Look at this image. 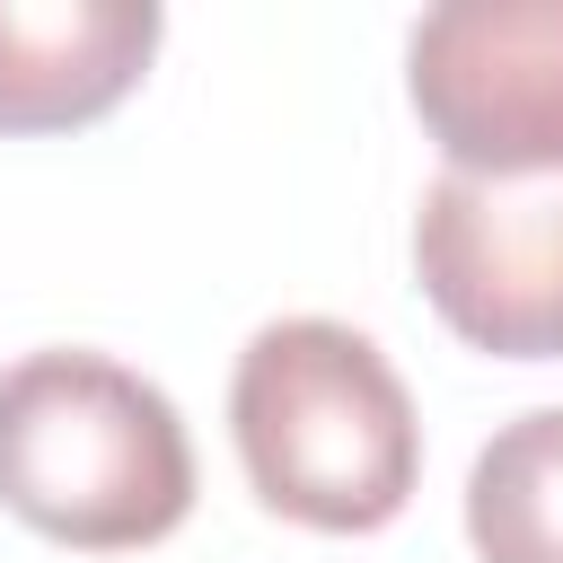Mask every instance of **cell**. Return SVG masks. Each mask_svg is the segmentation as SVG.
Instances as JSON below:
<instances>
[{"mask_svg":"<svg viewBox=\"0 0 563 563\" xmlns=\"http://www.w3.org/2000/svg\"><path fill=\"white\" fill-rule=\"evenodd\" d=\"M229 440L255 501L317 537H369L422 484V422L396 361L334 317H273L246 334Z\"/></svg>","mask_w":563,"mask_h":563,"instance_id":"cell-1","label":"cell"},{"mask_svg":"<svg viewBox=\"0 0 563 563\" xmlns=\"http://www.w3.org/2000/svg\"><path fill=\"white\" fill-rule=\"evenodd\" d=\"M0 510L79 554H132L185 528L194 440L167 387L53 343L0 369Z\"/></svg>","mask_w":563,"mask_h":563,"instance_id":"cell-2","label":"cell"},{"mask_svg":"<svg viewBox=\"0 0 563 563\" xmlns=\"http://www.w3.org/2000/svg\"><path fill=\"white\" fill-rule=\"evenodd\" d=\"M405 97L457 176L563 167V0H457L405 35Z\"/></svg>","mask_w":563,"mask_h":563,"instance_id":"cell-3","label":"cell"},{"mask_svg":"<svg viewBox=\"0 0 563 563\" xmlns=\"http://www.w3.org/2000/svg\"><path fill=\"white\" fill-rule=\"evenodd\" d=\"M413 273L457 343L493 361H563V167L554 176L440 167L413 211Z\"/></svg>","mask_w":563,"mask_h":563,"instance_id":"cell-4","label":"cell"},{"mask_svg":"<svg viewBox=\"0 0 563 563\" xmlns=\"http://www.w3.org/2000/svg\"><path fill=\"white\" fill-rule=\"evenodd\" d=\"M158 26L150 0H0V132H79L114 114Z\"/></svg>","mask_w":563,"mask_h":563,"instance_id":"cell-5","label":"cell"},{"mask_svg":"<svg viewBox=\"0 0 563 563\" xmlns=\"http://www.w3.org/2000/svg\"><path fill=\"white\" fill-rule=\"evenodd\" d=\"M475 563H563V405L501 422L466 466Z\"/></svg>","mask_w":563,"mask_h":563,"instance_id":"cell-6","label":"cell"}]
</instances>
